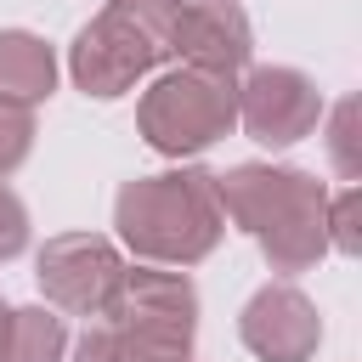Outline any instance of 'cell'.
I'll list each match as a JSON object with an SVG mask.
<instances>
[{
    "instance_id": "cell-1",
    "label": "cell",
    "mask_w": 362,
    "mask_h": 362,
    "mask_svg": "<svg viewBox=\"0 0 362 362\" xmlns=\"http://www.w3.org/2000/svg\"><path fill=\"white\" fill-rule=\"evenodd\" d=\"M215 198L221 215L260 243L272 272L294 277L328 255V187L317 175L288 164H238L215 175Z\"/></svg>"
},
{
    "instance_id": "cell-2",
    "label": "cell",
    "mask_w": 362,
    "mask_h": 362,
    "mask_svg": "<svg viewBox=\"0 0 362 362\" xmlns=\"http://www.w3.org/2000/svg\"><path fill=\"white\" fill-rule=\"evenodd\" d=\"M113 226L124 249L147 266H198L215 255L226 215L215 198V175L198 164L164 170V175H136L113 198Z\"/></svg>"
},
{
    "instance_id": "cell-3",
    "label": "cell",
    "mask_w": 362,
    "mask_h": 362,
    "mask_svg": "<svg viewBox=\"0 0 362 362\" xmlns=\"http://www.w3.org/2000/svg\"><path fill=\"white\" fill-rule=\"evenodd\" d=\"M181 0H107L68 45V74L85 96H124L170 57Z\"/></svg>"
},
{
    "instance_id": "cell-4",
    "label": "cell",
    "mask_w": 362,
    "mask_h": 362,
    "mask_svg": "<svg viewBox=\"0 0 362 362\" xmlns=\"http://www.w3.org/2000/svg\"><path fill=\"white\" fill-rule=\"evenodd\" d=\"M232 124H238V79L232 74L170 68L136 102V130L164 158H192V153L215 147Z\"/></svg>"
},
{
    "instance_id": "cell-5",
    "label": "cell",
    "mask_w": 362,
    "mask_h": 362,
    "mask_svg": "<svg viewBox=\"0 0 362 362\" xmlns=\"http://www.w3.org/2000/svg\"><path fill=\"white\" fill-rule=\"evenodd\" d=\"M119 277H124V255L102 232H62L34 260V283H40L45 305L68 311V317H102Z\"/></svg>"
},
{
    "instance_id": "cell-6",
    "label": "cell",
    "mask_w": 362,
    "mask_h": 362,
    "mask_svg": "<svg viewBox=\"0 0 362 362\" xmlns=\"http://www.w3.org/2000/svg\"><path fill=\"white\" fill-rule=\"evenodd\" d=\"M102 317L170 345L175 356H192V334H198V288L187 283V272H164V266H124L113 300L102 305Z\"/></svg>"
},
{
    "instance_id": "cell-7",
    "label": "cell",
    "mask_w": 362,
    "mask_h": 362,
    "mask_svg": "<svg viewBox=\"0 0 362 362\" xmlns=\"http://www.w3.org/2000/svg\"><path fill=\"white\" fill-rule=\"evenodd\" d=\"M322 119V90L300 68H249L238 85V124L260 147H294Z\"/></svg>"
},
{
    "instance_id": "cell-8",
    "label": "cell",
    "mask_w": 362,
    "mask_h": 362,
    "mask_svg": "<svg viewBox=\"0 0 362 362\" xmlns=\"http://www.w3.org/2000/svg\"><path fill=\"white\" fill-rule=\"evenodd\" d=\"M238 334L260 362H311L322 345V317L294 283H266L249 294Z\"/></svg>"
},
{
    "instance_id": "cell-9",
    "label": "cell",
    "mask_w": 362,
    "mask_h": 362,
    "mask_svg": "<svg viewBox=\"0 0 362 362\" xmlns=\"http://www.w3.org/2000/svg\"><path fill=\"white\" fill-rule=\"evenodd\" d=\"M170 57H181V68H204V74H243L255 57V34L249 17L232 0H192L175 11L170 28Z\"/></svg>"
},
{
    "instance_id": "cell-10",
    "label": "cell",
    "mask_w": 362,
    "mask_h": 362,
    "mask_svg": "<svg viewBox=\"0 0 362 362\" xmlns=\"http://www.w3.org/2000/svg\"><path fill=\"white\" fill-rule=\"evenodd\" d=\"M51 90H57V51L28 28H0V96L34 107Z\"/></svg>"
},
{
    "instance_id": "cell-11",
    "label": "cell",
    "mask_w": 362,
    "mask_h": 362,
    "mask_svg": "<svg viewBox=\"0 0 362 362\" xmlns=\"http://www.w3.org/2000/svg\"><path fill=\"white\" fill-rule=\"evenodd\" d=\"M0 362H68V322L51 305H17L0 334Z\"/></svg>"
},
{
    "instance_id": "cell-12",
    "label": "cell",
    "mask_w": 362,
    "mask_h": 362,
    "mask_svg": "<svg viewBox=\"0 0 362 362\" xmlns=\"http://www.w3.org/2000/svg\"><path fill=\"white\" fill-rule=\"evenodd\" d=\"M68 362H187V356H175L170 345H158V339H147L113 317H90V328L79 334Z\"/></svg>"
},
{
    "instance_id": "cell-13",
    "label": "cell",
    "mask_w": 362,
    "mask_h": 362,
    "mask_svg": "<svg viewBox=\"0 0 362 362\" xmlns=\"http://www.w3.org/2000/svg\"><path fill=\"white\" fill-rule=\"evenodd\" d=\"M328 249L362 255V187L356 181L345 192H328Z\"/></svg>"
},
{
    "instance_id": "cell-14",
    "label": "cell",
    "mask_w": 362,
    "mask_h": 362,
    "mask_svg": "<svg viewBox=\"0 0 362 362\" xmlns=\"http://www.w3.org/2000/svg\"><path fill=\"white\" fill-rule=\"evenodd\" d=\"M28 147H34V107L0 96V181L28 158Z\"/></svg>"
},
{
    "instance_id": "cell-15",
    "label": "cell",
    "mask_w": 362,
    "mask_h": 362,
    "mask_svg": "<svg viewBox=\"0 0 362 362\" xmlns=\"http://www.w3.org/2000/svg\"><path fill=\"white\" fill-rule=\"evenodd\" d=\"M328 153L339 164L345 181H362V153H356V96H345L334 107V136H328Z\"/></svg>"
},
{
    "instance_id": "cell-16",
    "label": "cell",
    "mask_w": 362,
    "mask_h": 362,
    "mask_svg": "<svg viewBox=\"0 0 362 362\" xmlns=\"http://www.w3.org/2000/svg\"><path fill=\"white\" fill-rule=\"evenodd\" d=\"M23 243H28V209L11 187H0V260L23 255Z\"/></svg>"
},
{
    "instance_id": "cell-17",
    "label": "cell",
    "mask_w": 362,
    "mask_h": 362,
    "mask_svg": "<svg viewBox=\"0 0 362 362\" xmlns=\"http://www.w3.org/2000/svg\"><path fill=\"white\" fill-rule=\"evenodd\" d=\"M6 317H11V305H6V300H0V334H6Z\"/></svg>"
}]
</instances>
